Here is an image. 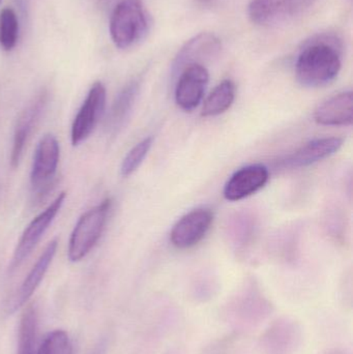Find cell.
I'll return each mask as SVG.
<instances>
[{
	"instance_id": "4316f807",
	"label": "cell",
	"mask_w": 353,
	"mask_h": 354,
	"mask_svg": "<svg viewBox=\"0 0 353 354\" xmlns=\"http://www.w3.org/2000/svg\"><path fill=\"white\" fill-rule=\"evenodd\" d=\"M0 1H1V0H0Z\"/></svg>"
},
{
	"instance_id": "7a4b0ae2",
	"label": "cell",
	"mask_w": 353,
	"mask_h": 354,
	"mask_svg": "<svg viewBox=\"0 0 353 354\" xmlns=\"http://www.w3.org/2000/svg\"><path fill=\"white\" fill-rule=\"evenodd\" d=\"M149 17L141 0H120L112 12L110 35L116 47L128 49L149 30Z\"/></svg>"
},
{
	"instance_id": "6da1fadb",
	"label": "cell",
	"mask_w": 353,
	"mask_h": 354,
	"mask_svg": "<svg viewBox=\"0 0 353 354\" xmlns=\"http://www.w3.org/2000/svg\"><path fill=\"white\" fill-rule=\"evenodd\" d=\"M341 66V51L337 41L331 37H319L298 54L296 76L303 86L323 87L337 78Z\"/></svg>"
},
{
	"instance_id": "44dd1931",
	"label": "cell",
	"mask_w": 353,
	"mask_h": 354,
	"mask_svg": "<svg viewBox=\"0 0 353 354\" xmlns=\"http://www.w3.org/2000/svg\"><path fill=\"white\" fill-rule=\"evenodd\" d=\"M19 37V21L12 8H6L0 12V46L6 51L16 47Z\"/></svg>"
},
{
	"instance_id": "7402d4cb",
	"label": "cell",
	"mask_w": 353,
	"mask_h": 354,
	"mask_svg": "<svg viewBox=\"0 0 353 354\" xmlns=\"http://www.w3.org/2000/svg\"><path fill=\"white\" fill-rule=\"evenodd\" d=\"M153 137H147L143 139L138 145H135L128 155L122 161V167H120V174L124 177L132 176L144 161L147 153L151 151L153 147Z\"/></svg>"
},
{
	"instance_id": "2e32d148",
	"label": "cell",
	"mask_w": 353,
	"mask_h": 354,
	"mask_svg": "<svg viewBox=\"0 0 353 354\" xmlns=\"http://www.w3.org/2000/svg\"><path fill=\"white\" fill-rule=\"evenodd\" d=\"M314 118L321 126H350L353 122L352 91L338 93L323 102L315 111Z\"/></svg>"
},
{
	"instance_id": "d4e9b609",
	"label": "cell",
	"mask_w": 353,
	"mask_h": 354,
	"mask_svg": "<svg viewBox=\"0 0 353 354\" xmlns=\"http://www.w3.org/2000/svg\"><path fill=\"white\" fill-rule=\"evenodd\" d=\"M323 354H350L347 351L341 348H330L325 351Z\"/></svg>"
},
{
	"instance_id": "7c38bea8",
	"label": "cell",
	"mask_w": 353,
	"mask_h": 354,
	"mask_svg": "<svg viewBox=\"0 0 353 354\" xmlns=\"http://www.w3.org/2000/svg\"><path fill=\"white\" fill-rule=\"evenodd\" d=\"M46 105H47V95L46 93H41L21 113L17 122L14 139H12V153H10V166L12 168L18 167L20 164L25 147L35 127L39 124Z\"/></svg>"
},
{
	"instance_id": "ffe728a7",
	"label": "cell",
	"mask_w": 353,
	"mask_h": 354,
	"mask_svg": "<svg viewBox=\"0 0 353 354\" xmlns=\"http://www.w3.org/2000/svg\"><path fill=\"white\" fill-rule=\"evenodd\" d=\"M37 310L35 307H28L21 318L17 354H37Z\"/></svg>"
},
{
	"instance_id": "9a60e30c",
	"label": "cell",
	"mask_w": 353,
	"mask_h": 354,
	"mask_svg": "<svg viewBox=\"0 0 353 354\" xmlns=\"http://www.w3.org/2000/svg\"><path fill=\"white\" fill-rule=\"evenodd\" d=\"M342 145L343 139L339 137H325L310 141L290 155L283 162V165L288 168H302L313 165L335 155L340 151Z\"/></svg>"
},
{
	"instance_id": "d6986e66",
	"label": "cell",
	"mask_w": 353,
	"mask_h": 354,
	"mask_svg": "<svg viewBox=\"0 0 353 354\" xmlns=\"http://www.w3.org/2000/svg\"><path fill=\"white\" fill-rule=\"evenodd\" d=\"M234 99H236L234 83L231 80L222 81L205 100L201 115L204 118L220 115L231 107Z\"/></svg>"
},
{
	"instance_id": "603a6c76",
	"label": "cell",
	"mask_w": 353,
	"mask_h": 354,
	"mask_svg": "<svg viewBox=\"0 0 353 354\" xmlns=\"http://www.w3.org/2000/svg\"><path fill=\"white\" fill-rule=\"evenodd\" d=\"M37 354H72V345L64 330L50 333L44 339Z\"/></svg>"
},
{
	"instance_id": "e0dca14e",
	"label": "cell",
	"mask_w": 353,
	"mask_h": 354,
	"mask_svg": "<svg viewBox=\"0 0 353 354\" xmlns=\"http://www.w3.org/2000/svg\"><path fill=\"white\" fill-rule=\"evenodd\" d=\"M57 247V239H53V241L48 243L47 247L45 248L43 253L41 254L39 259H37V261L35 262V266L29 272L28 276L26 277L24 282L21 285L20 290L17 293L14 303L10 306V313L16 311L19 307L24 305L28 301L29 297L37 290V287L39 286L41 281H43L44 277H45L54 256H55Z\"/></svg>"
},
{
	"instance_id": "ba28073f",
	"label": "cell",
	"mask_w": 353,
	"mask_h": 354,
	"mask_svg": "<svg viewBox=\"0 0 353 354\" xmlns=\"http://www.w3.org/2000/svg\"><path fill=\"white\" fill-rule=\"evenodd\" d=\"M66 198V192H62L45 210H43L39 216H35L29 223L28 226L23 232L18 245H17L16 250H15L14 256H12V262H10V270L18 268L25 261V259L30 255L31 252L35 249L37 243L41 241V237L45 234L50 225L55 220L58 212L61 209Z\"/></svg>"
},
{
	"instance_id": "ac0fdd59",
	"label": "cell",
	"mask_w": 353,
	"mask_h": 354,
	"mask_svg": "<svg viewBox=\"0 0 353 354\" xmlns=\"http://www.w3.org/2000/svg\"><path fill=\"white\" fill-rule=\"evenodd\" d=\"M139 89H140L139 81H132L116 97L106 122V130L108 134L115 135L124 126L134 108Z\"/></svg>"
},
{
	"instance_id": "8fae6325",
	"label": "cell",
	"mask_w": 353,
	"mask_h": 354,
	"mask_svg": "<svg viewBox=\"0 0 353 354\" xmlns=\"http://www.w3.org/2000/svg\"><path fill=\"white\" fill-rule=\"evenodd\" d=\"M209 80L203 64H191L180 71L175 86V101L184 111H192L202 101Z\"/></svg>"
},
{
	"instance_id": "484cf974",
	"label": "cell",
	"mask_w": 353,
	"mask_h": 354,
	"mask_svg": "<svg viewBox=\"0 0 353 354\" xmlns=\"http://www.w3.org/2000/svg\"><path fill=\"white\" fill-rule=\"evenodd\" d=\"M167 354H180V353H176V351H169V353H168Z\"/></svg>"
},
{
	"instance_id": "5bb4252c",
	"label": "cell",
	"mask_w": 353,
	"mask_h": 354,
	"mask_svg": "<svg viewBox=\"0 0 353 354\" xmlns=\"http://www.w3.org/2000/svg\"><path fill=\"white\" fill-rule=\"evenodd\" d=\"M269 170L263 165H250L236 171L224 187V197L229 201L245 199L263 189L269 181Z\"/></svg>"
},
{
	"instance_id": "52a82bcc",
	"label": "cell",
	"mask_w": 353,
	"mask_h": 354,
	"mask_svg": "<svg viewBox=\"0 0 353 354\" xmlns=\"http://www.w3.org/2000/svg\"><path fill=\"white\" fill-rule=\"evenodd\" d=\"M313 2L314 0H252L248 14L255 24L274 26L300 16Z\"/></svg>"
},
{
	"instance_id": "30bf717a",
	"label": "cell",
	"mask_w": 353,
	"mask_h": 354,
	"mask_svg": "<svg viewBox=\"0 0 353 354\" xmlns=\"http://www.w3.org/2000/svg\"><path fill=\"white\" fill-rule=\"evenodd\" d=\"M213 214L207 208H197L182 216L172 229L170 241L178 249H190L204 239L213 224Z\"/></svg>"
},
{
	"instance_id": "cb8c5ba5",
	"label": "cell",
	"mask_w": 353,
	"mask_h": 354,
	"mask_svg": "<svg viewBox=\"0 0 353 354\" xmlns=\"http://www.w3.org/2000/svg\"><path fill=\"white\" fill-rule=\"evenodd\" d=\"M240 336V333L232 332L222 338L216 339L203 347L201 354H231L234 343Z\"/></svg>"
},
{
	"instance_id": "9c48e42d",
	"label": "cell",
	"mask_w": 353,
	"mask_h": 354,
	"mask_svg": "<svg viewBox=\"0 0 353 354\" xmlns=\"http://www.w3.org/2000/svg\"><path fill=\"white\" fill-rule=\"evenodd\" d=\"M106 99V87L102 82H95L73 122L70 140L74 147L84 142L93 134L105 112Z\"/></svg>"
},
{
	"instance_id": "3957f363",
	"label": "cell",
	"mask_w": 353,
	"mask_h": 354,
	"mask_svg": "<svg viewBox=\"0 0 353 354\" xmlns=\"http://www.w3.org/2000/svg\"><path fill=\"white\" fill-rule=\"evenodd\" d=\"M110 198L82 214L77 222L68 243V259L78 262L88 255L102 236L111 208Z\"/></svg>"
},
{
	"instance_id": "4fadbf2b",
	"label": "cell",
	"mask_w": 353,
	"mask_h": 354,
	"mask_svg": "<svg viewBox=\"0 0 353 354\" xmlns=\"http://www.w3.org/2000/svg\"><path fill=\"white\" fill-rule=\"evenodd\" d=\"M222 49L219 37L213 33L202 32L189 39L174 59L173 71L180 72L191 64H202L203 62L217 56Z\"/></svg>"
},
{
	"instance_id": "5b68a950",
	"label": "cell",
	"mask_w": 353,
	"mask_h": 354,
	"mask_svg": "<svg viewBox=\"0 0 353 354\" xmlns=\"http://www.w3.org/2000/svg\"><path fill=\"white\" fill-rule=\"evenodd\" d=\"M304 339V328L296 318L280 316L261 335V351L263 354H300Z\"/></svg>"
},
{
	"instance_id": "8992f818",
	"label": "cell",
	"mask_w": 353,
	"mask_h": 354,
	"mask_svg": "<svg viewBox=\"0 0 353 354\" xmlns=\"http://www.w3.org/2000/svg\"><path fill=\"white\" fill-rule=\"evenodd\" d=\"M60 149L53 135H45L37 145L31 168L30 183L37 199L51 189L59 164Z\"/></svg>"
},
{
	"instance_id": "277c9868",
	"label": "cell",
	"mask_w": 353,
	"mask_h": 354,
	"mask_svg": "<svg viewBox=\"0 0 353 354\" xmlns=\"http://www.w3.org/2000/svg\"><path fill=\"white\" fill-rule=\"evenodd\" d=\"M275 312L273 304L258 290L245 291L232 299L225 310L224 319L236 326V332L259 326Z\"/></svg>"
}]
</instances>
